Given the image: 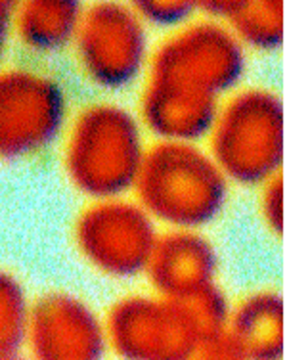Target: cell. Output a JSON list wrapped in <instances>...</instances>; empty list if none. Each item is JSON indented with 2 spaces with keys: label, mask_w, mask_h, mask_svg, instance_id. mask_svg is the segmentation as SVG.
<instances>
[{
  "label": "cell",
  "mask_w": 287,
  "mask_h": 360,
  "mask_svg": "<svg viewBox=\"0 0 287 360\" xmlns=\"http://www.w3.org/2000/svg\"><path fill=\"white\" fill-rule=\"evenodd\" d=\"M0 360H33L29 356L25 351H20V353H12V354H2Z\"/></svg>",
  "instance_id": "ffe728a7"
},
{
  "label": "cell",
  "mask_w": 287,
  "mask_h": 360,
  "mask_svg": "<svg viewBox=\"0 0 287 360\" xmlns=\"http://www.w3.org/2000/svg\"><path fill=\"white\" fill-rule=\"evenodd\" d=\"M73 240L92 269L113 278H131L147 270L159 238L154 219L140 203L112 198L92 201L81 211Z\"/></svg>",
  "instance_id": "52a82bcc"
},
{
  "label": "cell",
  "mask_w": 287,
  "mask_h": 360,
  "mask_svg": "<svg viewBox=\"0 0 287 360\" xmlns=\"http://www.w3.org/2000/svg\"><path fill=\"white\" fill-rule=\"evenodd\" d=\"M146 152L138 119L123 105H86L63 132V171L71 186L92 201L133 190Z\"/></svg>",
  "instance_id": "7a4b0ae2"
},
{
  "label": "cell",
  "mask_w": 287,
  "mask_h": 360,
  "mask_svg": "<svg viewBox=\"0 0 287 360\" xmlns=\"http://www.w3.org/2000/svg\"><path fill=\"white\" fill-rule=\"evenodd\" d=\"M222 173L255 184L272 176L283 158V105L268 90H246L225 108L213 132Z\"/></svg>",
  "instance_id": "5b68a950"
},
{
  "label": "cell",
  "mask_w": 287,
  "mask_h": 360,
  "mask_svg": "<svg viewBox=\"0 0 287 360\" xmlns=\"http://www.w3.org/2000/svg\"><path fill=\"white\" fill-rule=\"evenodd\" d=\"M152 219L196 229L215 219L226 200L222 169L188 142H161L146 152L134 184Z\"/></svg>",
  "instance_id": "3957f363"
},
{
  "label": "cell",
  "mask_w": 287,
  "mask_h": 360,
  "mask_svg": "<svg viewBox=\"0 0 287 360\" xmlns=\"http://www.w3.org/2000/svg\"><path fill=\"white\" fill-rule=\"evenodd\" d=\"M67 125V96L58 79L27 65L0 70V161L39 158Z\"/></svg>",
  "instance_id": "277c9868"
},
{
  "label": "cell",
  "mask_w": 287,
  "mask_h": 360,
  "mask_svg": "<svg viewBox=\"0 0 287 360\" xmlns=\"http://www.w3.org/2000/svg\"><path fill=\"white\" fill-rule=\"evenodd\" d=\"M232 340L246 360H280L283 353V303L276 293L253 295L239 307Z\"/></svg>",
  "instance_id": "7c38bea8"
},
{
  "label": "cell",
  "mask_w": 287,
  "mask_h": 360,
  "mask_svg": "<svg viewBox=\"0 0 287 360\" xmlns=\"http://www.w3.org/2000/svg\"><path fill=\"white\" fill-rule=\"evenodd\" d=\"M14 10L15 2L12 0H0V70L4 68L8 46L14 39Z\"/></svg>",
  "instance_id": "d6986e66"
},
{
  "label": "cell",
  "mask_w": 287,
  "mask_h": 360,
  "mask_svg": "<svg viewBox=\"0 0 287 360\" xmlns=\"http://www.w3.org/2000/svg\"><path fill=\"white\" fill-rule=\"evenodd\" d=\"M84 77L100 89H125L140 75L147 58L144 21L133 6L96 2L84 8L73 42Z\"/></svg>",
  "instance_id": "ba28073f"
},
{
  "label": "cell",
  "mask_w": 287,
  "mask_h": 360,
  "mask_svg": "<svg viewBox=\"0 0 287 360\" xmlns=\"http://www.w3.org/2000/svg\"><path fill=\"white\" fill-rule=\"evenodd\" d=\"M83 12L77 0L15 2L14 39L31 54H56L75 42Z\"/></svg>",
  "instance_id": "8fae6325"
},
{
  "label": "cell",
  "mask_w": 287,
  "mask_h": 360,
  "mask_svg": "<svg viewBox=\"0 0 287 360\" xmlns=\"http://www.w3.org/2000/svg\"><path fill=\"white\" fill-rule=\"evenodd\" d=\"M147 274L155 290L168 299H189L209 288L215 251L201 236L171 232L157 240Z\"/></svg>",
  "instance_id": "30bf717a"
},
{
  "label": "cell",
  "mask_w": 287,
  "mask_h": 360,
  "mask_svg": "<svg viewBox=\"0 0 287 360\" xmlns=\"http://www.w3.org/2000/svg\"><path fill=\"white\" fill-rule=\"evenodd\" d=\"M33 299L14 272L0 269V356L25 351Z\"/></svg>",
  "instance_id": "5bb4252c"
},
{
  "label": "cell",
  "mask_w": 287,
  "mask_h": 360,
  "mask_svg": "<svg viewBox=\"0 0 287 360\" xmlns=\"http://www.w3.org/2000/svg\"><path fill=\"white\" fill-rule=\"evenodd\" d=\"M201 6L213 14L232 21L241 39L253 46L274 49L283 39V2H203Z\"/></svg>",
  "instance_id": "4fadbf2b"
},
{
  "label": "cell",
  "mask_w": 287,
  "mask_h": 360,
  "mask_svg": "<svg viewBox=\"0 0 287 360\" xmlns=\"http://www.w3.org/2000/svg\"><path fill=\"white\" fill-rule=\"evenodd\" d=\"M107 330L92 307L69 291L33 299L25 353L33 360H104Z\"/></svg>",
  "instance_id": "9c48e42d"
},
{
  "label": "cell",
  "mask_w": 287,
  "mask_h": 360,
  "mask_svg": "<svg viewBox=\"0 0 287 360\" xmlns=\"http://www.w3.org/2000/svg\"><path fill=\"white\" fill-rule=\"evenodd\" d=\"M186 301L192 307V312L196 316L205 343L220 338L226 322V314H228V307H226L222 293L215 290L213 285H209V288H205L203 291H199L197 295L186 299Z\"/></svg>",
  "instance_id": "9a60e30c"
},
{
  "label": "cell",
  "mask_w": 287,
  "mask_h": 360,
  "mask_svg": "<svg viewBox=\"0 0 287 360\" xmlns=\"http://www.w3.org/2000/svg\"><path fill=\"white\" fill-rule=\"evenodd\" d=\"M265 215L268 224L272 226L278 234L283 230V182L280 176L270 182L267 194H265Z\"/></svg>",
  "instance_id": "ac0fdd59"
},
{
  "label": "cell",
  "mask_w": 287,
  "mask_h": 360,
  "mask_svg": "<svg viewBox=\"0 0 287 360\" xmlns=\"http://www.w3.org/2000/svg\"><path fill=\"white\" fill-rule=\"evenodd\" d=\"M189 360H246V356L241 354L232 335H220L217 340L203 343Z\"/></svg>",
  "instance_id": "e0dca14e"
},
{
  "label": "cell",
  "mask_w": 287,
  "mask_h": 360,
  "mask_svg": "<svg viewBox=\"0 0 287 360\" xmlns=\"http://www.w3.org/2000/svg\"><path fill=\"white\" fill-rule=\"evenodd\" d=\"M243 73V50L228 29L197 23L171 37L149 63L142 117L167 142H189L215 123L217 94Z\"/></svg>",
  "instance_id": "6da1fadb"
},
{
  "label": "cell",
  "mask_w": 287,
  "mask_h": 360,
  "mask_svg": "<svg viewBox=\"0 0 287 360\" xmlns=\"http://www.w3.org/2000/svg\"><path fill=\"white\" fill-rule=\"evenodd\" d=\"M194 2L188 0H136L133 8L138 12L142 21L154 25H175L192 14Z\"/></svg>",
  "instance_id": "2e32d148"
},
{
  "label": "cell",
  "mask_w": 287,
  "mask_h": 360,
  "mask_svg": "<svg viewBox=\"0 0 287 360\" xmlns=\"http://www.w3.org/2000/svg\"><path fill=\"white\" fill-rule=\"evenodd\" d=\"M105 330L123 360H189L205 343L186 299H121L107 314Z\"/></svg>",
  "instance_id": "8992f818"
}]
</instances>
